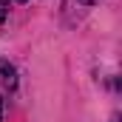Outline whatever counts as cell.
Listing matches in <instances>:
<instances>
[{
    "instance_id": "cell-1",
    "label": "cell",
    "mask_w": 122,
    "mask_h": 122,
    "mask_svg": "<svg viewBox=\"0 0 122 122\" xmlns=\"http://www.w3.org/2000/svg\"><path fill=\"white\" fill-rule=\"evenodd\" d=\"M0 77L6 80V85H9V88H14V85H17V71H14V65H11L9 60H0Z\"/></svg>"
},
{
    "instance_id": "cell-2",
    "label": "cell",
    "mask_w": 122,
    "mask_h": 122,
    "mask_svg": "<svg viewBox=\"0 0 122 122\" xmlns=\"http://www.w3.org/2000/svg\"><path fill=\"white\" fill-rule=\"evenodd\" d=\"M6 14H9V0H0V23L6 20Z\"/></svg>"
},
{
    "instance_id": "cell-3",
    "label": "cell",
    "mask_w": 122,
    "mask_h": 122,
    "mask_svg": "<svg viewBox=\"0 0 122 122\" xmlns=\"http://www.w3.org/2000/svg\"><path fill=\"white\" fill-rule=\"evenodd\" d=\"M82 6H94V3H99V0H80Z\"/></svg>"
},
{
    "instance_id": "cell-4",
    "label": "cell",
    "mask_w": 122,
    "mask_h": 122,
    "mask_svg": "<svg viewBox=\"0 0 122 122\" xmlns=\"http://www.w3.org/2000/svg\"><path fill=\"white\" fill-rule=\"evenodd\" d=\"M0 122H3V97H0Z\"/></svg>"
},
{
    "instance_id": "cell-5",
    "label": "cell",
    "mask_w": 122,
    "mask_h": 122,
    "mask_svg": "<svg viewBox=\"0 0 122 122\" xmlns=\"http://www.w3.org/2000/svg\"><path fill=\"white\" fill-rule=\"evenodd\" d=\"M111 122H122V119H119V117H117V114H114V117H111Z\"/></svg>"
},
{
    "instance_id": "cell-6",
    "label": "cell",
    "mask_w": 122,
    "mask_h": 122,
    "mask_svg": "<svg viewBox=\"0 0 122 122\" xmlns=\"http://www.w3.org/2000/svg\"><path fill=\"white\" fill-rule=\"evenodd\" d=\"M14 3H29V0H14Z\"/></svg>"
}]
</instances>
